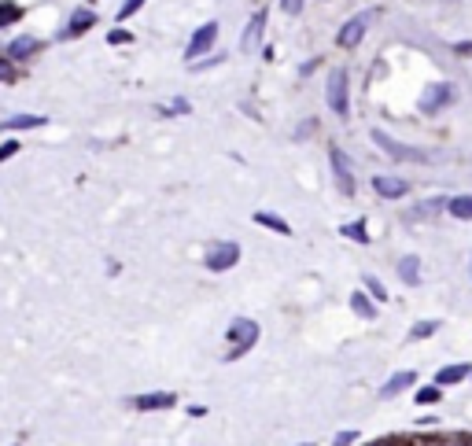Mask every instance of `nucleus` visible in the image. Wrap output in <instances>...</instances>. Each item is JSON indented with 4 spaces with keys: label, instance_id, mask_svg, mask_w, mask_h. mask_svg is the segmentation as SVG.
Masks as SVG:
<instances>
[{
    "label": "nucleus",
    "instance_id": "c9c22d12",
    "mask_svg": "<svg viewBox=\"0 0 472 446\" xmlns=\"http://www.w3.org/2000/svg\"><path fill=\"white\" fill-rule=\"evenodd\" d=\"M303 446H310V443H303Z\"/></svg>",
    "mask_w": 472,
    "mask_h": 446
},
{
    "label": "nucleus",
    "instance_id": "dca6fc26",
    "mask_svg": "<svg viewBox=\"0 0 472 446\" xmlns=\"http://www.w3.org/2000/svg\"><path fill=\"white\" fill-rule=\"evenodd\" d=\"M399 277H402V284H417V281H421V262H417V255L399 258Z\"/></svg>",
    "mask_w": 472,
    "mask_h": 446
},
{
    "label": "nucleus",
    "instance_id": "1a4fd4ad",
    "mask_svg": "<svg viewBox=\"0 0 472 446\" xmlns=\"http://www.w3.org/2000/svg\"><path fill=\"white\" fill-rule=\"evenodd\" d=\"M177 402V395H170V391H152V395H137L129 399V406L140 413H152V410H170V406Z\"/></svg>",
    "mask_w": 472,
    "mask_h": 446
},
{
    "label": "nucleus",
    "instance_id": "a211bd4d",
    "mask_svg": "<svg viewBox=\"0 0 472 446\" xmlns=\"http://www.w3.org/2000/svg\"><path fill=\"white\" fill-rule=\"evenodd\" d=\"M255 225H266V229L281 232V236H292V225H288L284 218H277V214H266V211H258V214H255Z\"/></svg>",
    "mask_w": 472,
    "mask_h": 446
},
{
    "label": "nucleus",
    "instance_id": "b1692460",
    "mask_svg": "<svg viewBox=\"0 0 472 446\" xmlns=\"http://www.w3.org/2000/svg\"><path fill=\"white\" fill-rule=\"evenodd\" d=\"M439 391H443L439 384L436 387H421V391H417V406H436L439 402Z\"/></svg>",
    "mask_w": 472,
    "mask_h": 446
},
{
    "label": "nucleus",
    "instance_id": "ddd939ff",
    "mask_svg": "<svg viewBox=\"0 0 472 446\" xmlns=\"http://www.w3.org/2000/svg\"><path fill=\"white\" fill-rule=\"evenodd\" d=\"M465 376H472V365H465V362L462 365H443V369L436 373V384L439 387H450V384H462Z\"/></svg>",
    "mask_w": 472,
    "mask_h": 446
},
{
    "label": "nucleus",
    "instance_id": "9b49d317",
    "mask_svg": "<svg viewBox=\"0 0 472 446\" xmlns=\"http://www.w3.org/2000/svg\"><path fill=\"white\" fill-rule=\"evenodd\" d=\"M373 188H376V195H384V200H402V195L410 192V181H402V177H373Z\"/></svg>",
    "mask_w": 472,
    "mask_h": 446
},
{
    "label": "nucleus",
    "instance_id": "aec40b11",
    "mask_svg": "<svg viewBox=\"0 0 472 446\" xmlns=\"http://www.w3.org/2000/svg\"><path fill=\"white\" fill-rule=\"evenodd\" d=\"M19 19H22V8L15 0H0V30H4V26H15Z\"/></svg>",
    "mask_w": 472,
    "mask_h": 446
},
{
    "label": "nucleus",
    "instance_id": "7c9ffc66",
    "mask_svg": "<svg viewBox=\"0 0 472 446\" xmlns=\"http://www.w3.org/2000/svg\"><path fill=\"white\" fill-rule=\"evenodd\" d=\"M19 151V140H8V144H0V163H8L11 155Z\"/></svg>",
    "mask_w": 472,
    "mask_h": 446
},
{
    "label": "nucleus",
    "instance_id": "5701e85b",
    "mask_svg": "<svg viewBox=\"0 0 472 446\" xmlns=\"http://www.w3.org/2000/svg\"><path fill=\"white\" fill-rule=\"evenodd\" d=\"M436 332H439V321H421V325H413V329H410V339H428Z\"/></svg>",
    "mask_w": 472,
    "mask_h": 446
},
{
    "label": "nucleus",
    "instance_id": "cd10ccee",
    "mask_svg": "<svg viewBox=\"0 0 472 446\" xmlns=\"http://www.w3.org/2000/svg\"><path fill=\"white\" fill-rule=\"evenodd\" d=\"M354 439H362V436H358V431H351V428H347V431H339V436L332 439V446H354Z\"/></svg>",
    "mask_w": 472,
    "mask_h": 446
},
{
    "label": "nucleus",
    "instance_id": "0eeeda50",
    "mask_svg": "<svg viewBox=\"0 0 472 446\" xmlns=\"http://www.w3.org/2000/svg\"><path fill=\"white\" fill-rule=\"evenodd\" d=\"M450 100H454V89H450L447 82H436V85H428V89H425V96H421V111H425V114H436V111L447 107Z\"/></svg>",
    "mask_w": 472,
    "mask_h": 446
},
{
    "label": "nucleus",
    "instance_id": "423d86ee",
    "mask_svg": "<svg viewBox=\"0 0 472 446\" xmlns=\"http://www.w3.org/2000/svg\"><path fill=\"white\" fill-rule=\"evenodd\" d=\"M214 41H218V22H207V26H200V30L192 34L185 56H189V59H200V56H207V52L214 48Z\"/></svg>",
    "mask_w": 472,
    "mask_h": 446
},
{
    "label": "nucleus",
    "instance_id": "f257e3e1",
    "mask_svg": "<svg viewBox=\"0 0 472 446\" xmlns=\"http://www.w3.org/2000/svg\"><path fill=\"white\" fill-rule=\"evenodd\" d=\"M229 354H226V358L233 362V358H240V354H247V350H251L255 347V339H258V325L251 321V318H236L233 325H229Z\"/></svg>",
    "mask_w": 472,
    "mask_h": 446
},
{
    "label": "nucleus",
    "instance_id": "6ab92c4d",
    "mask_svg": "<svg viewBox=\"0 0 472 446\" xmlns=\"http://www.w3.org/2000/svg\"><path fill=\"white\" fill-rule=\"evenodd\" d=\"M351 310L358 313V318H365V321L376 318V306L369 303V295H365V292H354V295H351Z\"/></svg>",
    "mask_w": 472,
    "mask_h": 446
},
{
    "label": "nucleus",
    "instance_id": "9d476101",
    "mask_svg": "<svg viewBox=\"0 0 472 446\" xmlns=\"http://www.w3.org/2000/svg\"><path fill=\"white\" fill-rule=\"evenodd\" d=\"M262 34H266V11H255L251 22H247V30H244V37H240V48L244 52H255L258 41H262Z\"/></svg>",
    "mask_w": 472,
    "mask_h": 446
},
{
    "label": "nucleus",
    "instance_id": "4468645a",
    "mask_svg": "<svg viewBox=\"0 0 472 446\" xmlns=\"http://www.w3.org/2000/svg\"><path fill=\"white\" fill-rule=\"evenodd\" d=\"M413 380H417V373H413V369H402V373H395V376L388 380L380 395H384V399H395V395H402L406 387H413Z\"/></svg>",
    "mask_w": 472,
    "mask_h": 446
},
{
    "label": "nucleus",
    "instance_id": "f8f14e48",
    "mask_svg": "<svg viewBox=\"0 0 472 446\" xmlns=\"http://www.w3.org/2000/svg\"><path fill=\"white\" fill-rule=\"evenodd\" d=\"M37 48H41V41H37V37H15V41L8 45V59H11V63H22V59H30Z\"/></svg>",
    "mask_w": 472,
    "mask_h": 446
},
{
    "label": "nucleus",
    "instance_id": "f3484780",
    "mask_svg": "<svg viewBox=\"0 0 472 446\" xmlns=\"http://www.w3.org/2000/svg\"><path fill=\"white\" fill-rule=\"evenodd\" d=\"M447 211L457 221H472V195H454V200H447Z\"/></svg>",
    "mask_w": 472,
    "mask_h": 446
},
{
    "label": "nucleus",
    "instance_id": "f704fd0d",
    "mask_svg": "<svg viewBox=\"0 0 472 446\" xmlns=\"http://www.w3.org/2000/svg\"><path fill=\"white\" fill-rule=\"evenodd\" d=\"M447 4H454V0H447Z\"/></svg>",
    "mask_w": 472,
    "mask_h": 446
},
{
    "label": "nucleus",
    "instance_id": "2f4dec72",
    "mask_svg": "<svg viewBox=\"0 0 472 446\" xmlns=\"http://www.w3.org/2000/svg\"><path fill=\"white\" fill-rule=\"evenodd\" d=\"M281 8L288 15H299V11H303V0H281Z\"/></svg>",
    "mask_w": 472,
    "mask_h": 446
},
{
    "label": "nucleus",
    "instance_id": "39448f33",
    "mask_svg": "<svg viewBox=\"0 0 472 446\" xmlns=\"http://www.w3.org/2000/svg\"><path fill=\"white\" fill-rule=\"evenodd\" d=\"M329 163H332V174H336V185L344 195H354V170H351V159L339 148H329Z\"/></svg>",
    "mask_w": 472,
    "mask_h": 446
},
{
    "label": "nucleus",
    "instance_id": "412c9836",
    "mask_svg": "<svg viewBox=\"0 0 472 446\" xmlns=\"http://www.w3.org/2000/svg\"><path fill=\"white\" fill-rule=\"evenodd\" d=\"M37 126H45V114H15L4 122V129H37Z\"/></svg>",
    "mask_w": 472,
    "mask_h": 446
},
{
    "label": "nucleus",
    "instance_id": "7ed1b4c3",
    "mask_svg": "<svg viewBox=\"0 0 472 446\" xmlns=\"http://www.w3.org/2000/svg\"><path fill=\"white\" fill-rule=\"evenodd\" d=\"M207 269L211 273H226V269H233L236 262H240V244H233V240H221V244H214L211 251H207Z\"/></svg>",
    "mask_w": 472,
    "mask_h": 446
},
{
    "label": "nucleus",
    "instance_id": "f03ea898",
    "mask_svg": "<svg viewBox=\"0 0 472 446\" xmlns=\"http://www.w3.org/2000/svg\"><path fill=\"white\" fill-rule=\"evenodd\" d=\"M373 144H376L380 151H388L391 159H399V163H428V155H425V151L410 148V144H399L395 137H388L384 129H373Z\"/></svg>",
    "mask_w": 472,
    "mask_h": 446
},
{
    "label": "nucleus",
    "instance_id": "a878e982",
    "mask_svg": "<svg viewBox=\"0 0 472 446\" xmlns=\"http://www.w3.org/2000/svg\"><path fill=\"white\" fill-rule=\"evenodd\" d=\"M365 288H369V295L376 299V303H388V288L380 284L376 277H365Z\"/></svg>",
    "mask_w": 472,
    "mask_h": 446
},
{
    "label": "nucleus",
    "instance_id": "72a5a7b5",
    "mask_svg": "<svg viewBox=\"0 0 472 446\" xmlns=\"http://www.w3.org/2000/svg\"><path fill=\"white\" fill-rule=\"evenodd\" d=\"M376 446H391V443H376Z\"/></svg>",
    "mask_w": 472,
    "mask_h": 446
},
{
    "label": "nucleus",
    "instance_id": "473e14b6",
    "mask_svg": "<svg viewBox=\"0 0 472 446\" xmlns=\"http://www.w3.org/2000/svg\"><path fill=\"white\" fill-rule=\"evenodd\" d=\"M469 273H472V258H469Z\"/></svg>",
    "mask_w": 472,
    "mask_h": 446
},
{
    "label": "nucleus",
    "instance_id": "6e6552de",
    "mask_svg": "<svg viewBox=\"0 0 472 446\" xmlns=\"http://www.w3.org/2000/svg\"><path fill=\"white\" fill-rule=\"evenodd\" d=\"M365 26H369V15H365V11H362V15H354V19H347L344 30H339V37H336L339 48H354V45H358L365 37Z\"/></svg>",
    "mask_w": 472,
    "mask_h": 446
},
{
    "label": "nucleus",
    "instance_id": "c756f323",
    "mask_svg": "<svg viewBox=\"0 0 472 446\" xmlns=\"http://www.w3.org/2000/svg\"><path fill=\"white\" fill-rule=\"evenodd\" d=\"M108 41H111V45H129V41H133V34H129V30H111Z\"/></svg>",
    "mask_w": 472,
    "mask_h": 446
},
{
    "label": "nucleus",
    "instance_id": "2eb2a0df",
    "mask_svg": "<svg viewBox=\"0 0 472 446\" xmlns=\"http://www.w3.org/2000/svg\"><path fill=\"white\" fill-rule=\"evenodd\" d=\"M93 26H96V15H93V11H74V15H71V22H67V37H82L85 30H93Z\"/></svg>",
    "mask_w": 472,
    "mask_h": 446
},
{
    "label": "nucleus",
    "instance_id": "4be33fe9",
    "mask_svg": "<svg viewBox=\"0 0 472 446\" xmlns=\"http://www.w3.org/2000/svg\"><path fill=\"white\" fill-rule=\"evenodd\" d=\"M347 236V240H358V244H369V232H365V221H347L344 229H339Z\"/></svg>",
    "mask_w": 472,
    "mask_h": 446
},
{
    "label": "nucleus",
    "instance_id": "bb28decb",
    "mask_svg": "<svg viewBox=\"0 0 472 446\" xmlns=\"http://www.w3.org/2000/svg\"><path fill=\"white\" fill-rule=\"evenodd\" d=\"M140 8H144V0H126V4L118 8V19H129V15H133V11H140Z\"/></svg>",
    "mask_w": 472,
    "mask_h": 446
},
{
    "label": "nucleus",
    "instance_id": "393cba45",
    "mask_svg": "<svg viewBox=\"0 0 472 446\" xmlns=\"http://www.w3.org/2000/svg\"><path fill=\"white\" fill-rule=\"evenodd\" d=\"M447 207V200H428L425 207H417V211L410 214V218H428V214H436V211H443Z\"/></svg>",
    "mask_w": 472,
    "mask_h": 446
},
{
    "label": "nucleus",
    "instance_id": "c85d7f7f",
    "mask_svg": "<svg viewBox=\"0 0 472 446\" xmlns=\"http://www.w3.org/2000/svg\"><path fill=\"white\" fill-rule=\"evenodd\" d=\"M0 82H15V63L0 59Z\"/></svg>",
    "mask_w": 472,
    "mask_h": 446
},
{
    "label": "nucleus",
    "instance_id": "20e7f679",
    "mask_svg": "<svg viewBox=\"0 0 472 446\" xmlns=\"http://www.w3.org/2000/svg\"><path fill=\"white\" fill-rule=\"evenodd\" d=\"M325 96H329V107H332V114H339V118H347V111H351V103H347V70H332L329 74V89H325Z\"/></svg>",
    "mask_w": 472,
    "mask_h": 446
}]
</instances>
